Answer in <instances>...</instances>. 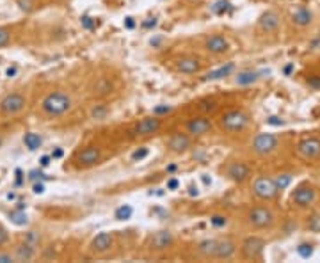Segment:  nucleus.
<instances>
[{
  "mask_svg": "<svg viewBox=\"0 0 320 263\" xmlns=\"http://www.w3.org/2000/svg\"><path fill=\"white\" fill-rule=\"evenodd\" d=\"M249 125V116L244 110H228L219 119V127L223 132L228 133H238L244 132Z\"/></svg>",
  "mask_w": 320,
  "mask_h": 263,
  "instance_id": "nucleus-2",
  "label": "nucleus"
},
{
  "mask_svg": "<svg viewBox=\"0 0 320 263\" xmlns=\"http://www.w3.org/2000/svg\"><path fill=\"white\" fill-rule=\"evenodd\" d=\"M292 22L295 23V25H299V27H306V25H310V23L313 22V13H311L310 9H306V7H299V9L292 14Z\"/></svg>",
  "mask_w": 320,
  "mask_h": 263,
  "instance_id": "nucleus-21",
  "label": "nucleus"
},
{
  "mask_svg": "<svg viewBox=\"0 0 320 263\" xmlns=\"http://www.w3.org/2000/svg\"><path fill=\"white\" fill-rule=\"evenodd\" d=\"M308 230L311 233H320V213H313L308 219Z\"/></svg>",
  "mask_w": 320,
  "mask_h": 263,
  "instance_id": "nucleus-28",
  "label": "nucleus"
},
{
  "mask_svg": "<svg viewBox=\"0 0 320 263\" xmlns=\"http://www.w3.org/2000/svg\"><path fill=\"white\" fill-rule=\"evenodd\" d=\"M174 68H176L178 73H183V75H196V73L201 71L203 64L194 55H185V57H180V59L174 61Z\"/></svg>",
  "mask_w": 320,
  "mask_h": 263,
  "instance_id": "nucleus-17",
  "label": "nucleus"
},
{
  "mask_svg": "<svg viewBox=\"0 0 320 263\" xmlns=\"http://www.w3.org/2000/svg\"><path fill=\"white\" fill-rule=\"evenodd\" d=\"M16 4L22 11H32L34 9V4H32V0H16Z\"/></svg>",
  "mask_w": 320,
  "mask_h": 263,
  "instance_id": "nucleus-33",
  "label": "nucleus"
},
{
  "mask_svg": "<svg viewBox=\"0 0 320 263\" xmlns=\"http://www.w3.org/2000/svg\"><path fill=\"white\" fill-rule=\"evenodd\" d=\"M112 89H114V84H112L107 77H101L100 80L95 84V95H98V96L109 95V93H112Z\"/></svg>",
  "mask_w": 320,
  "mask_h": 263,
  "instance_id": "nucleus-27",
  "label": "nucleus"
},
{
  "mask_svg": "<svg viewBox=\"0 0 320 263\" xmlns=\"http://www.w3.org/2000/svg\"><path fill=\"white\" fill-rule=\"evenodd\" d=\"M71 107H73V98L66 91H52L41 101V110L50 118H57V116L69 112Z\"/></svg>",
  "mask_w": 320,
  "mask_h": 263,
  "instance_id": "nucleus-1",
  "label": "nucleus"
},
{
  "mask_svg": "<svg viewBox=\"0 0 320 263\" xmlns=\"http://www.w3.org/2000/svg\"><path fill=\"white\" fill-rule=\"evenodd\" d=\"M174 242V236L171 231L167 230H162V231H157L151 235L150 238V249L151 251H157V253H162V251H167L173 245Z\"/></svg>",
  "mask_w": 320,
  "mask_h": 263,
  "instance_id": "nucleus-18",
  "label": "nucleus"
},
{
  "mask_svg": "<svg viewBox=\"0 0 320 263\" xmlns=\"http://www.w3.org/2000/svg\"><path fill=\"white\" fill-rule=\"evenodd\" d=\"M7 242H9V233H7V230H5V228L0 226V247H2V245H5Z\"/></svg>",
  "mask_w": 320,
  "mask_h": 263,
  "instance_id": "nucleus-34",
  "label": "nucleus"
},
{
  "mask_svg": "<svg viewBox=\"0 0 320 263\" xmlns=\"http://www.w3.org/2000/svg\"><path fill=\"white\" fill-rule=\"evenodd\" d=\"M214 130V123L210 118L206 116H197V118H192L187 121L185 125V132H187L191 137H203L206 133H210Z\"/></svg>",
  "mask_w": 320,
  "mask_h": 263,
  "instance_id": "nucleus-11",
  "label": "nucleus"
},
{
  "mask_svg": "<svg viewBox=\"0 0 320 263\" xmlns=\"http://www.w3.org/2000/svg\"><path fill=\"white\" fill-rule=\"evenodd\" d=\"M253 194L261 201H274L279 194V187L276 183L274 178L270 176H258L253 182V187H251Z\"/></svg>",
  "mask_w": 320,
  "mask_h": 263,
  "instance_id": "nucleus-3",
  "label": "nucleus"
},
{
  "mask_svg": "<svg viewBox=\"0 0 320 263\" xmlns=\"http://www.w3.org/2000/svg\"><path fill=\"white\" fill-rule=\"evenodd\" d=\"M258 80H260V73L258 71H242L237 75L235 84H238V86H249V84H255Z\"/></svg>",
  "mask_w": 320,
  "mask_h": 263,
  "instance_id": "nucleus-25",
  "label": "nucleus"
},
{
  "mask_svg": "<svg viewBox=\"0 0 320 263\" xmlns=\"http://www.w3.org/2000/svg\"><path fill=\"white\" fill-rule=\"evenodd\" d=\"M191 146H192L191 135H189V133H182V132L171 135L169 139H167V142H165V148L174 155L187 153V151L191 150Z\"/></svg>",
  "mask_w": 320,
  "mask_h": 263,
  "instance_id": "nucleus-15",
  "label": "nucleus"
},
{
  "mask_svg": "<svg viewBox=\"0 0 320 263\" xmlns=\"http://www.w3.org/2000/svg\"><path fill=\"white\" fill-rule=\"evenodd\" d=\"M278 144L279 141L274 133H258L251 141V150L253 153L260 155V157H265V155L274 153L278 150Z\"/></svg>",
  "mask_w": 320,
  "mask_h": 263,
  "instance_id": "nucleus-5",
  "label": "nucleus"
},
{
  "mask_svg": "<svg viewBox=\"0 0 320 263\" xmlns=\"http://www.w3.org/2000/svg\"><path fill=\"white\" fill-rule=\"evenodd\" d=\"M258 25H260V29L263 32H274L281 25V16L276 11H267V13H263L260 16Z\"/></svg>",
  "mask_w": 320,
  "mask_h": 263,
  "instance_id": "nucleus-20",
  "label": "nucleus"
},
{
  "mask_svg": "<svg viewBox=\"0 0 320 263\" xmlns=\"http://www.w3.org/2000/svg\"><path fill=\"white\" fill-rule=\"evenodd\" d=\"M36 256V249H34V245L29 244V242H25V244L18 245L16 247V253H14V258L20 260V262H29V260H32Z\"/></svg>",
  "mask_w": 320,
  "mask_h": 263,
  "instance_id": "nucleus-23",
  "label": "nucleus"
},
{
  "mask_svg": "<svg viewBox=\"0 0 320 263\" xmlns=\"http://www.w3.org/2000/svg\"><path fill=\"white\" fill-rule=\"evenodd\" d=\"M215 247H217V240L215 238H206V240H201L197 244V253L201 254L203 258H210L214 260V254H215Z\"/></svg>",
  "mask_w": 320,
  "mask_h": 263,
  "instance_id": "nucleus-22",
  "label": "nucleus"
},
{
  "mask_svg": "<svg viewBox=\"0 0 320 263\" xmlns=\"http://www.w3.org/2000/svg\"><path fill=\"white\" fill-rule=\"evenodd\" d=\"M23 144H25V148H27L29 151H36L41 148L43 139H41V135H37L34 132H29V133H25V137H23Z\"/></svg>",
  "mask_w": 320,
  "mask_h": 263,
  "instance_id": "nucleus-24",
  "label": "nucleus"
},
{
  "mask_svg": "<svg viewBox=\"0 0 320 263\" xmlns=\"http://www.w3.org/2000/svg\"><path fill=\"white\" fill-rule=\"evenodd\" d=\"M310 84H311V86H315V87H320V80H319V78H310Z\"/></svg>",
  "mask_w": 320,
  "mask_h": 263,
  "instance_id": "nucleus-39",
  "label": "nucleus"
},
{
  "mask_svg": "<svg viewBox=\"0 0 320 263\" xmlns=\"http://www.w3.org/2000/svg\"><path fill=\"white\" fill-rule=\"evenodd\" d=\"M267 247V242L261 238V236H247L244 238L242 245H240V249H242V256L246 260H261L263 258V251Z\"/></svg>",
  "mask_w": 320,
  "mask_h": 263,
  "instance_id": "nucleus-6",
  "label": "nucleus"
},
{
  "mask_svg": "<svg viewBox=\"0 0 320 263\" xmlns=\"http://www.w3.org/2000/svg\"><path fill=\"white\" fill-rule=\"evenodd\" d=\"M27 105V100L22 93H9L5 95L0 101V112L7 114V116H14V114L22 112Z\"/></svg>",
  "mask_w": 320,
  "mask_h": 263,
  "instance_id": "nucleus-9",
  "label": "nucleus"
},
{
  "mask_svg": "<svg viewBox=\"0 0 320 263\" xmlns=\"http://www.w3.org/2000/svg\"><path fill=\"white\" fill-rule=\"evenodd\" d=\"M164 127V121L159 116H150V118H142L141 121L135 123L132 128V133L135 137H150L153 133H159Z\"/></svg>",
  "mask_w": 320,
  "mask_h": 263,
  "instance_id": "nucleus-7",
  "label": "nucleus"
},
{
  "mask_svg": "<svg viewBox=\"0 0 320 263\" xmlns=\"http://www.w3.org/2000/svg\"><path fill=\"white\" fill-rule=\"evenodd\" d=\"M14 256L13 254H9V253H0V263H11V262H14Z\"/></svg>",
  "mask_w": 320,
  "mask_h": 263,
  "instance_id": "nucleus-37",
  "label": "nucleus"
},
{
  "mask_svg": "<svg viewBox=\"0 0 320 263\" xmlns=\"http://www.w3.org/2000/svg\"><path fill=\"white\" fill-rule=\"evenodd\" d=\"M11 217H13V221H14V223H16V224H23V223H25V221H27V217H25L23 213H16V212L11 213Z\"/></svg>",
  "mask_w": 320,
  "mask_h": 263,
  "instance_id": "nucleus-36",
  "label": "nucleus"
},
{
  "mask_svg": "<svg viewBox=\"0 0 320 263\" xmlns=\"http://www.w3.org/2000/svg\"><path fill=\"white\" fill-rule=\"evenodd\" d=\"M109 114V109H107V105H96L95 109L91 110V118L93 119H103Z\"/></svg>",
  "mask_w": 320,
  "mask_h": 263,
  "instance_id": "nucleus-29",
  "label": "nucleus"
},
{
  "mask_svg": "<svg viewBox=\"0 0 320 263\" xmlns=\"http://www.w3.org/2000/svg\"><path fill=\"white\" fill-rule=\"evenodd\" d=\"M101 150L100 148H96V146H87L84 148L82 151H78L77 155V165L78 167H84V169H89V167H95L96 164L101 162Z\"/></svg>",
  "mask_w": 320,
  "mask_h": 263,
  "instance_id": "nucleus-13",
  "label": "nucleus"
},
{
  "mask_svg": "<svg viewBox=\"0 0 320 263\" xmlns=\"http://www.w3.org/2000/svg\"><path fill=\"white\" fill-rule=\"evenodd\" d=\"M226 178L235 183H244L251 178V167L246 162H240V160L231 162L226 167Z\"/></svg>",
  "mask_w": 320,
  "mask_h": 263,
  "instance_id": "nucleus-14",
  "label": "nucleus"
},
{
  "mask_svg": "<svg viewBox=\"0 0 320 263\" xmlns=\"http://www.w3.org/2000/svg\"><path fill=\"white\" fill-rule=\"evenodd\" d=\"M11 43V31L5 27H0V48H4Z\"/></svg>",
  "mask_w": 320,
  "mask_h": 263,
  "instance_id": "nucleus-31",
  "label": "nucleus"
},
{
  "mask_svg": "<svg viewBox=\"0 0 320 263\" xmlns=\"http://www.w3.org/2000/svg\"><path fill=\"white\" fill-rule=\"evenodd\" d=\"M235 253H237V244H235L233 240H229V238L217 240L214 260H229V258H233Z\"/></svg>",
  "mask_w": 320,
  "mask_h": 263,
  "instance_id": "nucleus-19",
  "label": "nucleus"
},
{
  "mask_svg": "<svg viewBox=\"0 0 320 263\" xmlns=\"http://www.w3.org/2000/svg\"><path fill=\"white\" fill-rule=\"evenodd\" d=\"M212 223L217 224V226H223V224H226V217H214L212 219Z\"/></svg>",
  "mask_w": 320,
  "mask_h": 263,
  "instance_id": "nucleus-38",
  "label": "nucleus"
},
{
  "mask_svg": "<svg viewBox=\"0 0 320 263\" xmlns=\"http://www.w3.org/2000/svg\"><path fill=\"white\" fill-rule=\"evenodd\" d=\"M247 223L255 230H269V228L274 226L276 215L267 206H255L247 212Z\"/></svg>",
  "mask_w": 320,
  "mask_h": 263,
  "instance_id": "nucleus-4",
  "label": "nucleus"
},
{
  "mask_svg": "<svg viewBox=\"0 0 320 263\" xmlns=\"http://www.w3.org/2000/svg\"><path fill=\"white\" fill-rule=\"evenodd\" d=\"M293 204H297L299 208H310L311 204L317 201V191L315 187L310 183H302L299 185L292 194Z\"/></svg>",
  "mask_w": 320,
  "mask_h": 263,
  "instance_id": "nucleus-8",
  "label": "nucleus"
},
{
  "mask_svg": "<svg viewBox=\"0 0 320 263\" xmlns=\"http://www.w3.org/2000/svg\"><path fill=\"white\" fill-rule=\"evenodd\" d=\"M233 69H235V64L233 63H228L226 66H221V68H217L215 71L208 73V75H206V78H208V80H219V78L229 77Z\"/></svg>",
  "mask_w": 320,
  "mask_h": 263,
  "instance_id": "nucleus-26",
  "label": "nucleus"
},
{
  "mask_svg": "<svg viewBox=\"0 0 320 263\" xmlns=\"http://www.w3.org/2000/svg\"><path fill=\"white\" fill-rule=\"evenodd\" d=\"M274 180H276V183H278L279 191H283V189H287V187L292 183V174H279Z\"/></svg>",
  "mask_w": 320,
  "mask_h": 263,
  "instance_id": "nucleus-30",
  "label": "nucleus"
},
{
  "mask_svg": "<svg viewBox=\"0 0 320 263\" xmlns=\"http://www.w3.org/2000/svg\"><path fill=\"white\" fill-rule=\"evenodd\" d=\"M203 46H205V50L212 55H224V54H228L229 48H231L228 37L221 36V34H214V36L206 37Z\"/></svg>",
  "mask_w": 320,
  "mask_h": 263,
  "instance_id": "nucleus-16",
  "label": "nucleus"
},
{
  "mask_svg": "<svg viewBox=\"0 0 320 263\" xmlns=\"http://www.w3.org/2000/svg\"><path fill=\"white\" fill-rule=\"evenodd\" d=\"M297 155L304 160L320 159V139L319 137H304L297 144Z\"/></svg>",
  "mask_w": 320,
  "mask_h": 263,
  "instance_id": "nucleus-12",
  "label": "nucleus"
},
{
  "mask_svg": "<svg viewBox=\"0 0 320 263\" xmlns=\"http://www.w3.org/2000/svg\"><path fill=\"white\" fill-rule=\"evenodd\" d=\"M114 247V235L109 231H101L95 236L89 244V251L95 256H105L107 253H110Z\"/></svg>",
  "mask_w": 320,
  "mask_h": 263,
  "instance_id": "nucleus-10",
  "label": "nucleus"
},
{
  "mask_svg": "<svg viewBox=\"0 0 320 263\" xmlns=\"http://www.w3.org/2000/svg\"><path fill=\"white\" fill-rule=\"evenodd\" d=\"M299 254H301L302 258H310L311 254H313V249H311V245H308V244H302V245H299Z\"/></svg>",
  "mask_w": 320,
  "mask_h": 263,
  "instance_id": "nucleus-32",
  "label": "nucleus"
},
{
  "mask_svg": "<svg viewBox=\"0 0 320 263\" xmlns=\"http://www.w3.org/2000/svg\"><path fill=\"white\" fill-rule=\"evenodd\" d=\"M130 213H132V210L128 208V206H123V208H119L118 212H116V219H127Z\"/></svg>",
  "mask_w": 320,
  "mask_h": 263,
  "instance_id": "nucleus-35",
  "label": "nucleus"
}]
</instances>
